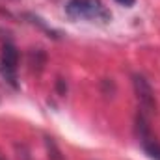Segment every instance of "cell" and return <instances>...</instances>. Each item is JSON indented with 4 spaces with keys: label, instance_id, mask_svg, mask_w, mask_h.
Listing matches in <instances>:
<instances>
[{
    "label": "cell",
    "instance_id": "1",
    "mask_svg": "<svg viewBox=\"0 0 160 160\" xmlns=\"http://www.w3.org/2000/svg\"><path fill=\"white\" fill-rule=\"evenodd\" d=\"M65 11L73 19H84V21H101L108 22L112 19L110 11L102 6L101 0H69L65 6Z\"/></svg>",
    "mask_w": 160,
    "mask_h": 160
},
{
    "label": "cell",
    "instance_id": "2",
    "mask_svg": "<svg viewBox=\"0 0 160 160\" xmlns=\"http://www.w3.org/2000/svg\"><path fill=\"white\" fill-rule=\"evenodd\" d=\"M132 86H134V93L140 101L142 110L147 112V114L157 112V99H155V91H153L149 80L143 75L136 73V75H132Z\"/></svg>",
    "mask_w": 160,
    "mask_h": 160
},
{
    "label": "cell",
    "instance_id": "3",
    "mask_svg": "<svg viewBox=\"0 0 160 160\" xmlns=\"http://www.w3.org/2000/svg\"><path fill=\"white\" fill-rule=\"evenodd\" d=\"M134 132H136V136H138L140 142L153 138L151 136V125H149V114L147 112L138 110V114L134 118Z\"/></svg>",
    "mask_w": 160,
    "mask_h": 160
},
{
    "label": "cell",
    "instance_id": "4",
    "mask_svg": "<svg viewBox=\"0 0 160 160\" xmlns=\"http://www.w3.org/2000/svg\"><path fill=\"white\" fill-rule=\"evenodd\" d=\"M28 65H30V69L34 73L39 75L45 69V65H47V52L43 48H32L28 52Z\"/></svg>",
    "mask_w": 160,
    "mask_h": 160
},
{
    "label": "cell",
    "instance_id": "5",
    "mask_svg": "<svg viewBox=\"0 0 160 160\" xmlns=\"http://www.w3.org/2000/svg\"><path fill=\"white\" fill-rule=\"evenodd\" d=\"M0 62L6 63V65H9V67H13V69H17V63H19V50H17V47L11 45V43H6L2 47Z\"/></svg>",
    "mask_w": 160,
    "mask_h": 160
},
{
    "label": "cell",
    "instance_id": "6",
    "mask_svg": "<svg viewBox=\"0 0 160 160\" xmlns=\"http://www.w3.org/2000/svg\"><path fill=\"white\" fill-rule=\"evenodd\" d=\"M45 147H47V155H48V160H63V155L58 147V143L54 142V138L50 136H45Z\"/></svg>",
    "mask_w": 160,
    "mask_h": 160
},
{
    "label": "cell",
    "instance_id": "7",
    "mask_svg": "<svg viewBox=\"0 0 160 160\" xmlns=\"http://www.w3.org/2000/svg\"><path fill=\"white\" fill-rule=\"evenodd\" d=\"M142 147L145 149V153H147L153 160H160V143L157 140H153V138L143 140V142H142Z\"/></svg>",
    "mask_w": 160,
    "mask_h": 160
},
{
    "label": "cell",
    "instance_id": "8",
    "mask_svg": "<svg viewBox=\"0 0 160 160\" xmlns=\"http://www.w3.org/2000/svg\"><path fill=\"white\" fill-rule=\"evenodd\" d=\"M0 75L8 80V84H11L13 88H19V84H17V69H13V67L0 62Z\"/></svg>",
    "mask_w": 160,
    "mask_h": 160
},
{
    "label": "cell",
    "instance_id": "9",
    "mask_svg": "<svg viewBox=\"0 0 160 160\" xmlns=\"http://www.w3.org/2000/svg\"><path fill=\"white\" fill-rule=\"evenodd\" d=\"M101 91H102V95H106V97H112L114 93H116V84H114V80L112 78H104L101 82Z\"/></svg>",
    "mask_w": 160,
    "mask_h": 160
},
{
    "label": "cell",
    "instance_id": "10",
    "mask_svg": "<svg viewBox=\"0 0 160 160\" xmlns=\"http://www.w3.org/2000/svg\"><path fill=\"white\" fill-rule=\"evenodd\" d=\"M15 151H17V157H19V160H32L30 149H28L24 143H15Z\"/></svg>",
    "mask_w": 160,
    "mask_h": 160
},
{
    "label": "cell",
    "instance_id": "11",
    "mask_svg": "<svg viewBox=\"0 0 160 160\" xmlns=\"http://www.w3.org/2000/svg\"><path fill=\"white\" fill-rule=\"evenodd\" d=\"M56 91H58L60 97H63L67 93V82H65V78H62V77L56 78Z\"/></svg>",
    "mask_w": 160,
    "mask_h": 160
},
{
    "label": "cell",
    "instance_id": "12",
    "mask_svg": "<svg viewBox=\"0 0 160 160\" xmlns=\"http://www.w3.org/2000/svg\"><path fill=\"white\" fill-rule=\"evenodd\" d=\"M116 2H119L121 6H127V8H130V6H134V2H136V0H116Z\"/></svg>",
    "mask_w": 160,
    "mask_h": 160
},
{
    "label": "cell",
    "instance_id": "13",
    "mask_svg": "<svg viewBox=\"0 0 160 160\" xmlns=\"http://www.w3.org/2000/svg\"><path fill=\"white\" fill-rule=\"evenodd\" d=\"M0 160H6V158H4V157H2V155H0Z\"/></svg>",
    "mask_w": 160,
    "mask_h": 160
}]
</instances>
